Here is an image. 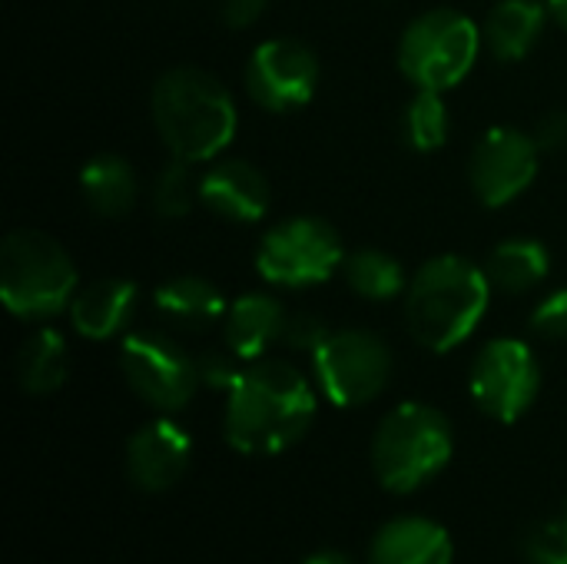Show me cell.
<instances>
[{
	"mask_svg": "<svg viewBox=\"0 0 567 564\" xmlns=\"http://www.w3.org/2000/svg\"><path fill=\"white\" fill-rule=\"evenodd\" d=\"M319 412L312 382L289 362H246L226 392L223 439L239 455H279L306 439Z\"/></svg>",
	"mask_w": 567,
	"mask_h": 564,
	"instance_id": "obj_1",
	"label": "cell"
},
{
	"mask_svg": "<svg viewBox=\"0 0 567 564\" xmlns=\"http://www.w3.org/2000/svg\"><path fill=\"white\" fill-rule=\"evenodd\" d=\"M150 120L169 156L213 163L236 136L233 90L203 66H169L150 90Z\"/></svg>",
	"mask_w": 567,
	"mask_h": 564,
	"instance_id": "obj_2",
	"label": "cell"
},
{
	"mask_svg": "<svg viewBox=\"0 0 567 564\" xmlns=\"http://www.w3.org/2000/svg\"><path fill=\"white\" fill-rule=\"evenodd\" d=\"M492 293L495 289L485 266L472 263L468 256L442 253L425 259L412 273L402 296L409 336L435 356L458 349L482 326Z\"/></svg>",
	"mask_w": 567,
	"mask_h": 564,
	"instance_id": "obj_3",
	"label": "cell"
},
{
	"mask_svg": "<svg viewBox=\"0 0 567 564\" xmlns=\"http://www.w3.org/2000/svg\"><path fill=\"white\" fill-rule=\"evenodd\" d=\"M455 455L449 416L429 402L395 406L372 435V472L392 495H412L432 485Z\"/></svg>",
	"mask_w": 567,
	"mask_h": 564,
	"instance_id": "obj_4",
	"label": "cell"
},
{
	"mask_svg": "<svg viewBox=\"0 0 567 564\" xmlns=\"http://www.w3.org/2000/svg\"><path fill=\"white\" fill-rule=\"evenodd\" d=\"M80 289L76 263L43 229H13L0 243V299L27 322H47L70 309Z\"/></svg>",
	"mask_w": 567,
	"mask_h": 564,
	"instance_id": "obj_5",
	"label": "cell"
},
{
	"mask_svg": "<svg viewBox=\"0 0 567 564\" xmlns=\"http://www.w3.org/2000/svg\"><path fill=\"white\" fill-rule=\"evenodd\" d=\"M482 47V27L468 13L432 7L402 30L399 70L415 90L449 93L475 70Z\"/></svg>",
	"mask_w": 567,
	"mask_h": 564,
	"instance_id": "obj_6",
	"label": "cell"
},
{
	"mask_svg": "<svg viewBox=\"0 0 567 564\" xmlns=\"http://www.w3.org/2000/svg\"><path fill=\"white\" fill-rule=\"evenodd\" d=\"M256 273L276 289H309L342 273L346 243L339 229L312 213L272 223L256 246Z\"/></svg>",
	"mask_w": 567,
	"mask_h": 564,
	"instance_id": "obj_7",
	"label": "cell"
},
{
	"mask_svg": "<svg viewBox=\"0 0 567 564\" xmlns=\"http://www.w3.org/2000/svg\"><path fill=\"white\" fill-rule=\"evenodd\" d=\"M309 359L319 392L336 409H362L375 402L389 389L395 369L389 342L369 329H332Z\"/></svg>",
	"mask_w": 567,
	"mask_h": 564,
	"instance_id": "obj_8",
	"label": "cell"
},
{
	"mask_svg": "<svg viewBox=\"0 0 567 564\" xmlns=\"http://www.w3.org/2000/svg\"><path fill=\"white\" fill-rule=\"evenodd\" d=\"M120 372L133 396L159 416H173L203 389L196 356L166 332H126L120 342Z\"/></svg>",
	"mask_w": 567,
	"mask_h": 564,
	"instance_id": "obj_9",
	"label": "cell"
},
{
	"mask_svg": "<svg viewBox=\"0 0 567 564\" xmlns=\"http://www.w3.org/2000/svg\"><path fill=\"white\" fill-rule=\"evenodd\" d=\"M542 392V362L525 339L498 336L488 339L468 369L472 402L495 422H518Z\"/></svg>",
	"mask_w": 567,
	"mask_h": 564,
	"instance_id": "obj_10",
	"label": "cell"
},
{
	"mask_svg": "<svg viewBox=\"0 0 567 564\" xmlns=\"http://www.w3.org/2000/svg\"><path fill=\"white\" fill-rule=\"evenodd\" d=\"M319 57L296 37H269L252 47L243 86L266 113H296L319 90Z\"/></svg>",
	"mask_w": 567,
	"mask_h": 564,
	"instance_id": "obj_11",
	"label": "cell"
},
{
	"mask_svg": "<svg viewBox=\"0 0 567 564\" xmlns=\"http://www.w3.org/2000/svg\"><path fill=\"white\" fill-rule=\"evenodd\" d=\"M542 150L532 133L518 126H488L468 160V183L485 209L515 203L538 180Z\"/></svg>",
	"mask_w": 567,
	"mask_h": 564,
	"instance_id": "obj_12",
	"label": "cell"
},
{
	"mask_svg": "<svg viewBox=\"0 0 567 564\" xmlns=\"http://www.w3.org/2000/svg\"><path fill=\"white\" fill-rule=\"evenodd\" d=\"M193 459V439L189 432L173 419V416H156L153 422L140 425L130 442H126V479L140 489V492H166L173 489Z\"/></svg>",
	"mask_w": 567,
	"mask_h": 564,
	"instance_id": "obj_13",
	"label": "cell"
},
{
	"mask_svg": "<svg viewBox=\"0 0 567 564\" xmlns=\"http://www.w3.org/2000/svg\"><path fill=\"white\" fill-rule=\"evenodd\" d=\"M266 173L239 156H219L199 176V203L226 223H259L269 213Z\"/></svg>",
	"mask_w": 567,
	"mask_h": 564,
	"instance_id": "obj_14",
	"label": "cell"
},
{
	"mask_svg": "<svg viewBox=\"0 0 567 564\" xmlns=\"http://www.w3.org/2000/svg\"><path fill=\"white\" fill-rule=\"evenodd\" d=\"M286 319L289 309L279 296L262 289L243 293L229 299V309L223 316V346L243 362H259L269 346L282 342Z\"/></svg>",
	"mask_w": 567,
	"mask_h": 564,
	"instance_id": "obj_15",
	"label": "cell"
},
{
	"mask_svg": "<svg viewBox=\"0 0 567 564\" xmlns=\"http://www.w3.org/2000/svg\"><path fill=\"white\" fill-rule=\"evenodd\" d=\"M136 306H140V286L126 276H106L76 289L66 316L83 339L106 342L130 329Z\"/></svg>",
	"mask_w": 567,
	"mask_h": 564,
	"instance_id": "obj_16",
	"label": "cell"
},
{
	"mask_svg": "<svg viewBox=\"0 0 567 564\" xmlns=\"http://www.w3.org/2000/svg\"><path fill=\"white\" fill-rule=\"evenodd\" d=\"M452 535L422 515H402L385 522L369 545V564H452Z\"/></svg>",
	"mask_w": 567,
	"mask_h": 564,
	"instance_id": "obj_17",
	"label": "cell"
},
{
	"mask_svg": "<svg viewBox=\"0 0 567 564\" xmlns=\"http://www.w3.org/2000/svg\"><path fill=\"white\" fill-rule=\"evenodd\" d=\"M153 309L166 322H173L186 332H203V329L223 326L229 299L223 296V289L213 279L196 276V273H179L156 286Z\"/></svg>",
	"mask_w": 567,
	"mask_h": 564,
	"instance_id": "obj_18",
	"label": "cell"
},
{
	"mask_svg": "<svg viewBox=\"0 0 567 564\" xmlns=\"http://www.w3.org/2000/svg\"><path fill=\"white\" fill-rule=\"evenodd\" d=\"M548 20L545 0H498L482 23L485 50L502 63H518L535 50Z\"/></svg>",
	"mask_w": 567,
	"mask_h": 564,
	"instance_id": "obj_19",
	"label": "cell"
},
{
	"mask_svg": "<svg viewBox=\"0 0 567 564\" xmlns=\"http://www.w3.org/2000/svg\"><path fill=\"white\" fill-rule=\"evenodd\" d=\"M80 196L100 219H123L140 196L136 170L120 153H96L80 170Z\"/></svg>",
	"mask_w": 567,
	"mask_h": 564,
	"instance_id": "obj_20",
	"label": "cell"
},
{
	"mask_svg": "<svg viewBox=\"0 0 567 564\" xmlns=\"http://www.w3.org/2000/svg\"><path fill=\"white\" fill-rule=\"evenodd\" d=\"M485 273L492 279L495 293H508V296H522L538 289L548 273H551V249L535 239V236H512L502 239L488 259H485Z\"/></svg>",
	"mask_w": 567,
	"mask_h": 564,
	"instance_id": "obj_21",
	"label": "cell"
},
{
	"mask_svg": "<svg viewBox=\"0 0 567 564\" xmlns=\"http://www.w3.org/2000/svg\"><path fill=\"white\" fill-rule=\"evenodd\" d=\"M13 372H17V386L27 396L60 392L70 376V349H66L63 332H56L50 326L33 329L17 349Z\"/></svg>",
	"mask_w": 567,
	"mask_h": 564,
	"instance_id": "obj_22",
	"label": "cell"
},
{
	"mask_svg": "<svg viewBox=\"0 0 567 564\" xmlns=\"http://www.w3.org/2000/svg\"><path fill=\"white\" fill-rule=\"evenodd\" d=\"M342 276H346V286L365 302H392V299L405 296L409 279H412V276H405L402 259L379 246H359V249L346 253Z\"/></svg>",
	"mask_w": 567,
	"mask_h": 564,
	"instance_id": "obj_23",
	"label": "cell"
},
{
	"mask_svg": "<svg viewBox=\"0 0 567 564\" xmlns=\"http://www.w3.org/2000/svg\"><path fill=\"white\" fill-rule=\"evenodd\" d=\"M452 116L445 106V93L439 90H415L402 113V136L415 153H435L449 143Z\"/></svg>",
	"mask_w": 567,
	"mask_h": 564,
	"instance_id": "obj_24",
	"label": "cell"
},
{
	"mask_svg": "<svg viewBox=\"0 0 567 564\" xmlns=\"http://www.w3.org/2000/svg\"><path fill=\"white\" fill-rule=\"evenodd\" d=\"M193 166L196 163L169 156V163L153 176L150 203L159 219H186L193 206L199 203V176Z\"/></svg>",
	"mask_w": 567,
	"mask_h": 564,
	"instance_id": "obj_25",
	"label": "cell"
},
{
	"mask_svg": "<svg viewBox=\"0 0 567 564\" xmlns=\"http://www.w3.org/2000/svg\"><path fill=\"white\" fill-rule=\"evenodd\" d=\"M525 558L532 564H567V515L538 522L522 545Z\"/></svg>",
	"mask_w": 567,
	"mask_h": 564,
	"instance_id": "obj_26",
	"label": "cell"
},
{
	"mask_svg": "<svg viewBox=\"0 0 567 564\" xmlns=\"http://www.w3.org/2000/svg\"><path fill=\"white\" fill-rule=\"evenodd\" d=\"M528 329L538 336V339H548V342H561L567 339V286L551 289L528 316Z\"/></svg>",
	"mask_w": 567,
	"mask_h": 564,
	"instance_id": "obj_27",
	"label": "cell"
},
{
	"mask_svg": "<svg viewBox=\"0 0 567 564\" xmlns=\"http://www.w3.org/2000/svg\"><path fill=\"white\" fill-rule=\"evenodd\" d=\"M329 332H332V326L322 316H316V312H289L286 329H282V346L292 349V352L312 356L329 339Z\"/></svg>",
	"mask_w": 567,
	"mask_h": 564,
	"instance_id": "obj_28",
	"label": "cell"
},
{
	"mask_svg": "<svg viewBox=\"0 0 567 564\" xmlns=\"http://www.w3.org/2000/svg\"><path fill=\"white\" fill-rule=\"evenodd\" d=\"M196 366H199V382H203L206 389H219V392H229V389L236 386L239 372L246 369V362L236 359L226 346L196 356Z\"/></svg>",
	"mask_w": 567,
	"mask_h": 564,
	"instance_id": "obj_29",
	"label": "cell"
},
{
	"mask_svg": "<svg viewBox=\"0 0 567 564\" xmlns=\"http://www.w3.org/2000/svg\"><path fill=\"white\" fill-rule=\"evenodd\" d=\"M269 0H219V20L229 30H249L262 20Z\"/></svg>",
	"mask_w": 567,
	"mask_h": 564,
	"instance_id": "obj_30",
	"label": "cell"
},
{
	"mask_svg": "<svg viewBox=\"0 0 567 564\" xmlns=\"http://www.w3.org/2000/svg\"><path fill=\"white\" fill-rule=\"evenodd\" d=\"M535 143L542 153H558L567 146V110H551L535 126Z\"/></svg>",
	"mask_w": 567,
	"mask_h": 564,
	"instance_id": "obj_31",
	"label": "cell"
},
{
	"mask_svg": "<svg viewBox=\"0 0 567 564\" xmlns=\"http://www.w3.org/2000/svg\"><path fill=\"white\" fill-rule=\"evenodd\" d=\"M302 564H355L346 552H332V548H319L312 555H306Z\"/></svg>",
	"mask_w": 567,
	"mask_h": 564,
	"instance_id": "obj_32",
	"label": "cell"
},
{
	"mask_svg": "<svg viewBox=\"0 0 567 564\" xmlns=\"http://www.w3.org/2000/svg\"><path fill=\"white\" fill-rule=\"evenodd\" d=\"M548 3V13H551V20L561 27L567 33V0H545Z\"/></svg>",
	"mask_w": 567,
	"mask_h": 564,
	"instance_id": "obj_33",
	"label": "cell"
},
{
	"mask_svg": "<svg viewBox=\"0 0 567 564\" xmlns=\"http://www.w3.org/2000/svg\"><path fill=\"white\" fill-rule=\"evenodd\" d=\"M565 515H567V502H565Z\"/></svg>",
	"mask_w": 567,
	"mask_h": 564,
	"instance_id": "obj_34",
	"label": "cell"
}]
</instances>
